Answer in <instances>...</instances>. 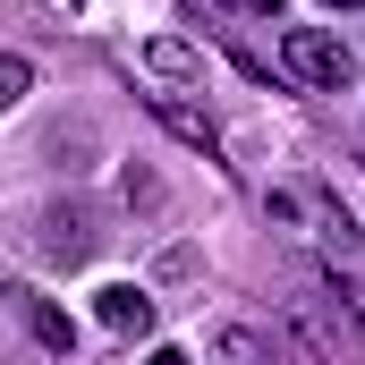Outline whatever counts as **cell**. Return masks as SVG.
Returning a JSON list of instances; mask_svg holds the SVG:
<instances>
[{
	"mask_svg": "<svg viewBox=\"0 0 365 365\" xmlns=\"http://www.w3.org/2000/svg\"><path fill=\"white\" fill-rule=\"evenodd\" d=\"M43 230H51V238H43V255H51V264H86V255H93V230L77 221V212H68V221H60V212H43Z\"/></svg>",
	"mask_w": 365,
	"mask_h": 365,
	"instance_id": "obj_9",
	"label": "cell"
},
{
	"mask_svg": "<svg viewBox=\"0 0 365 365\" xmlns=\"http://www.w3.org/2000/svg\"><path fill=\"white\" fill-rule=\"evenodd\" d=\"M145 365H187V349H153V357H145Z\"/></svg>",
	"mask_w": 365,
	"mask_h": 365,
	"instance_id": "obj_12",
	"label": "cell"
},
{
	"mask_svg": "<svg viewBox=\"0 0 365 365\" xmlns=\"http://www.w3.org/2000/svg\"><path fill=\"white\" fill-rule=\"evenodd\" d=\"M93 314H102V331H119V340H145V331H153V297H145L136 280H110V289L93 297Z\"/></svg>",
	"mask_w": 365,
	"mask_h": 365,
	"instance_id": "obj_3",
	"label": "cell"
},
{
	"mask_svg": "<svg viewBox=\"0 0 365 365\" xmlns=\"http://www.w3.org/2000/svg\"><path fill=\"white\" fill-rule=\"evenodd\" d=\"M280 68L314 93H357V51L331 34V26H289L280 34Z\"/></svg>",
	"mask_w": 365,
	"mask_h": 365,
	"instance_id": "obj_1",
	"label": "cell"
},
{
	"mask_svg": "<svg viewBox=\"0 0 365 365\" xmlns=\"http://www.w3.org/2000/svg\"><path fill=\"white\" fill-rule=\"evenodd\" d=\"M153 119H162V128H170V136H179V145H195V153H204V162H212V153H221V128H212V119H204V110H195V102H187V93H153Z\"/></svg>",
	"mask_w": 365,
	"mask_h": 365,
	"instance_id": "obj_4",
	"label": "cell"
},
{
	"mask_svg": "<svg viewBox=\"0 0 365 365\" xmlns=\"http://www.w3.org/2000/svg\"><path fill=\"white\" fill-rule=\"evenodd\" d=\"M314 297H323V306H331V314H340L349 331H365V280H357V272L323 264V272H314Z\"/></svg>",
	"mask_w": 365,
	"mask_h": 365,
	"instance_id": "obj_8",
	"label": "cell"
},
{
	"mask_svg": "<svg viewBox=\"0 0 365 365\" xmlns=\"http://www.w3.org/2000/svg\"><path fill=\"white\" fill-rule=\"evenodd\" d=\"M323 9H357V0H323Z\"/></svg>",
	"mask_w": 365,
	"mask_h": 365,
	"instance_id": "obj_13",
	"label": "cell"
},
{
	"mask_svg": "<svg viewBox=\"0 0 365 365\" xmlns=\"http://www.w3.org/2000/svg\"><path fill=\"white\" fill-rule=\"evenodd\" d=\"M221 9H255V17H280V0H221Z\"/></svg>",
	"mask_w": 365,
	"mask_h": 365,
	"instance_id": "obj_11",
	"label": "cell"
},
{
	"mask_svg": "<svg viewBox=\"0 0 365 365\" xmlns=\"http://www.w3.org/2000/svg\"><path fill=\"white\" fill-rule=\"evenodd\" d=\"M145 68H153L170 93L204 86V51H195V43H179V34H153V43H145Z\"/></svg>",
	"mask_w": 365,
	"mask_h": 365,
	"instance_id": "obj_5",
	"label": "cell"
},
{
	"mask_svg": "<svg viewBox=\"0 0 365 365\" xmlns=\"http://www.w3.org/2000/svg\"><path fill=\"white\" fill-rule=\"evenodd\" d=\"M9 297L26 306V323H34V340H43L51 357H68V349H77V323H68V314H60V306H51L43 289H9Z\"/></svg>",
	"mask_w": 365,
	"mask_h": 365,
	"instance_id": "obj_7",
	"label": "cell"
},
{
	"mask_svg": "<svg viewBox=\"0 0 365 365\" xmlns=\"http://www.w3.org/2000/svg\"><path fill=\"white\" fill-rule=\"evenodd\" d=\"M289 331H297V349H306L314 365H331L340 349H349V340H357V331H349V323H340L323 297H297V306H289Z\"/></svg>",
	"mask_w": 365,
	"mask_h": 365,
	"instance_id": "obj_2",
	"label": "cell"
},
{
	"mask_svg": "<svg viewBox=\"0 0 365 365\" xmlns=\"http://www.w3.org/2000/svg\"><path fill=\"white\" fill-rule=\"evenodd\" d=\"M212 365H280V340L255 323H221L212 331Z\"/></svg>",
	"mask_w": 365,
	"mask_h": 365,
	"instance_id": "obj_6",
	"label": "cell"
},
{
	"mask_svg": "<svg viewBox=\"0 0 365 365\" xmlns=\"http://www.w3.org/2000/svg\"><path fill=\"white\" fill-rule=\"evenodd\" d=\"M34 86V60H17V51H0V110H17Z\"/></svg>",
	"mask_w": 365,
	"mask_h": 365,
	"instance_id": "obj_10",
	"label": "cell"
}]
</instances>
